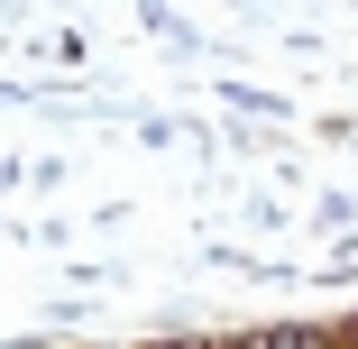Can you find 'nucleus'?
<instances>
[{"label": "nucleus", "instance_id": "obj_1", "mask_svg": "<svg viewBox=\"0 0 358 349\" xmlns=\"http://www.w3.org/2000/svg\"><path fill=\"white\" fill-rule=\"evenodd\" d=\"M248 349H331V340H322V331H257Z\"/></svg>", "mask_w": 358, "mask_h": 349}]
</instances>
